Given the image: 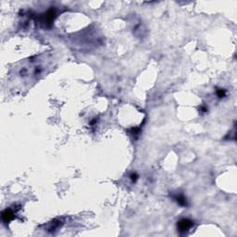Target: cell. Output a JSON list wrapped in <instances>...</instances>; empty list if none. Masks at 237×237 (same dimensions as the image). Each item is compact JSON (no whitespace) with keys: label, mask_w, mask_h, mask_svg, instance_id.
I'll return each mask as SVG.
<instances>
[{"label":"cell","mask_w":237,"mask_h":237,"mask_svg":"<svg viewBox=\"0 0 237 237\" xmlns=\"http://www.w3.org/2000/svg\"><path fill=\"white\" fill-rule=\"evenodd\" d=\"M193 225V221L188 219H182L178 222V229L180 232H186Z\"/></svg>","instance_id":"obj_1"},{"label":"cell","mask_w":237,"mask_h":237,"mask_svg":"<svg viewBox=\"0 0 237 237\" xmlns=\"http://www.w3.org/2000/svg\"><path fill=\"white\" fill-rule=\"evenodd\" d=\"M13 219H14V212L11 209L8 208V209H6L2 212V220L4 222L7 223V222H9V221Z\"/></svg>","instance_id":"obj_2"},{"label":"cell","mask_w":237,"mask_h":237,"mask_svg":"<svg viewBox=\"0 0 237 237\" xmlns=\"http://www.w3.org/2000/svg\"><path fill=\"white\" fill-rule=\"evenodd\" d=\"M176 200H177L178 204L181 206H186V198H184L183 196H179L176 197Z\"/></svg>","instance_id":"obj_3"},{"label":"cell","mask_w":237,"mask_h":237,"mask_svg":"<svg viewBox=\"0 0 237 237\" xmlns=\"http://www.w3.org/2000/svg\"><path fill=\"white\" fill-rule=\"evenodd\" d=\"M217 94H218V96H219V97H223L224 95H225V91H224V90H222V89H221V90H219V91H218V93H217Z\"/></svg>","instance_id":"obj_4"},{"label":"cell","mask_w":237,"mask_h":237,"mask_svg":"<svg viewBox=\"0 0 237 237\" xmlns=\"http://www.w3.org/2000/svg\"><path fill=\"white\" fill-rule=\"evenodd\" d=\"M137 178H138V175L136 174V173H133V174L131 175V181H134V182H135L136 180H137Z\"/></svg>","instance_id":"obj_5"}]
</instances>
